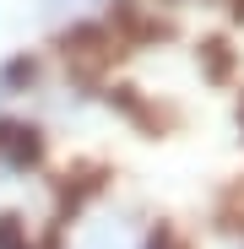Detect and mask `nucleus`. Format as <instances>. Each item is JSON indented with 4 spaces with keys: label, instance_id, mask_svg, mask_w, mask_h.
Here are the masks:
<instances>
[{
    "label": "nucleus",
    "instance_id": "nucleus-2",
    "mask_svg": "<svg viewBox=\"0 0 244 249\" xmlns=\"http://www.w3.org/2000/svg\"><path fill=\"white\" fill-rule=\"evenodd\" d=\"M147 249H190V244H185V238H179L169 222H157V228L147 233Z\"/></svg>",
    "mask_w": 244,
    "mask_h": 249
},
{
    "label": "nucleus",
    "instance_id": "nucleus-1",
    "mask_svg": "<svg viewBox=\"0 0 244 249\" xmlns=\"http://www.w3.org/2000/svg\"><path fill=\"white\" fill-rule=\"evenodd\" d=\"M38 157H44V141H38L33 124H17V119L0 124V162L6 168H33Z\"/></svg>",
    "mask_w": 244,
    "mask_h": 249
},
{
    "label": "nucleus",
    "instance_id": "nucleus-3",
    "mask_svg": "<svg viewBox=\"0 0 244 249\" xmlns=\"http://www.w3.org/2000/svg\"><path fill=\"white\" fill-rule=\"evenodd\" d=\"M0 249H27V238H22V222H17V217H0Z\"/></svg>",
    "mask_w": 244,
    "mask_h": 249
}]
</instances>
